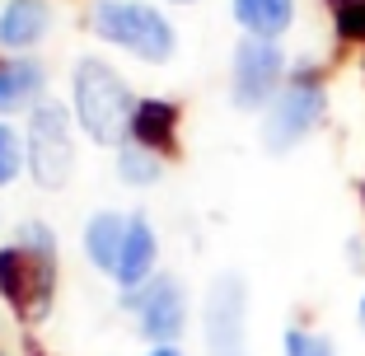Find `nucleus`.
<instances>
[{
  "mask_svg": "<svg viewBox=\"0 0 365 356\" xmlns=\"http://www.w3.org/2000/svg\"><path fill=\"white\" fill-rule=\"evenodd\" d=\"M71 113L85 127L89 141L98 146H127L131 141V118H136V98L127 80L103 61V56H80L71 71Z\"/></svg>",
  "mask_w": 365,
  "mask_h": 356,
  "instance_id": "nucleus-1",
  "label": "nucleus"
},
{
  "mask_svg": "<svg viewBox=\"0 0 365 356\" xmlns=\"http://www.w3.org/2000/svg\"><path fill=\"white\" fill-rule=\"evenodd\" d=\"M89 29L103 38V43L122 47V52L140 56V61H169L178 52V33L164 19L155 5H140V0H98L89 10Z\"/></svg>",
  "mask_w": 365,
  "mask_h": 356,
  "instance_id": "nucleus-2",
  "label": "nucleus"
},
{
  "mask_svg": "<svg viewBox=\"0 0 365 356\" xmlns=\"http://www.w3.org/2000/svg\"><path fill=\"white\" fill-rule=\"evenodd\" d=\"M24 146H29V169H33V178H38V188H66L71 183L76 136H71V108H66V103L43 98V103L29 113Z\"/></svg>",
  "mask_w": 365,
  "mask_h": 356,
  "instance_id": "nucleus-3",
  "label": "nucleus"
},
{
  "mask_svg": "<svg viewBox=\"0 0 365 356\" xmlns=\"http://www.w3.org/2000/svg\"><path fill=\"white\" fill-rule=\"evenodd\" d=\"M323 108H328V94H323L319 76H314V71H295V76L281 85V94L272 98L267 122H262L267 151L286 155L290 146H300V141L323 122Z\"/></svg>",
  "mask_w": 365,
  "mask_h": 356,
  "instance_id": "nucleus-4",
  "label": "nucleus"
},
{
  "mask_svg": "<svg viewBox=\"0 0 365 356\" xmlns=\"http://www.w3.org/2000/svg\"><path fill=\"white\" fill-rule=\"evenodd\" d=\"M286 85V52L262 38H244L235 47V66H230V98L239 113L272 108V98Z\"/></svg>",
  "mask_w": 365,
  "mask_h": 356,
  "instance_id": "nucleus-5",
  "label": "nucleus"
},
{
  "mask_svg": "<svg viewBox=\"0 0 365 356\" xmlns=\"http://www.w3.org/2000/svg\"><path fill=\"white\" fill-rule=\"evenodd\" d=\"M122 305L136 314L140 337L155 342V347H173L182 337V328H187V291H182V281L169 277V272H160L145 286L127 291Z\"/></svg>",
  "mask_w": 365,
  "mask_h": 356,
  "instance_id": "nucleus-6",
  "label": "nucleus"
},
{
  "mask_svg": "<svg viewBox=\"0 0 365 356\" xmlns=\"http://www.w3.org/2000/svg\"><path fill=\"white\" fill-rule=\"evenodd\" d=\"M244 305L248 291L239 277H220L206 295V347L211 356L244 352Z\"/></svg>",
  "mask_w": 365,
  "mask_h": 356,
  "instance_id": "nucleus-7",
  "label": "nucleus"
},
{
  "mask_svg": "<svg viewBox=\"0 0 365 356\" xmlns=\"http://www.w3.org/2000/svg\"><path fill=\"white\" fill-rule=\"evenodd\" d=\"M43 89H47V66L38 56H10V61H0V118L33 113L43 103Z\"/></svg>",
  "mask_w": 365,
  "mask_h": 356,
  "instance_id": "nucleus-8",
  "label": "nucleus"
},
{
  "mask_svg": "<svg viewBox=\"0 0 365 356\" xmlns=\"http://www.w3.org/2000/svg\"><path fill=\"white\" fill-rule=\"evenodd\" d=\"M155 258H160V239H155V225L136 211V216L127 220L122 258H118V272H113V281L122 286V295L136 291V286H145V281L155 277Z\"/></svg>",
  "mask_w": 365,
  "mask_h": 356,
  "instance_id": "nucleus-9",
  "label": "nucleus"
},
{
  "mask_svg": "<svg viewBox=\"0 0 365 356\" xmlns=\"http://www.w3.org/2000/svg\"><path fill=\"white\" fill-rule=\"evenodd\" d=\"M52 29V5L47 0H5L0 10V47L5 52H29Z\"/></svg>",
  "mask_w": 365,
  "mask_h": 356,
  "instance_id": "nucleus-10",
  "label": "nucleus"
},
{
  "mask_svg": "<svg viewBox=\"0 0 365 356\" xmlns=\"http://www.w3.org/2000/svg\"><path fill=\"white\" fill-rule=\"evenodd\" d=\"M127 220L122 211H94L85 220V258L94 263L98 272H118V258H122V239H127Z\"/></svg>",
  "mask_w": 365,
  "mask_h": 356,
  "instance_id": "nucleus-11",
  "label": "nucleus"
},
{
  "mask_svg": "<svg viewBox=\"0 0 365 356\" xmlns=\"http://www.w3.org/2000/svg\"><path fill=\"white\" fill-rule=\"evenodd\" d=\"M230 10H235V24L244 29V38H262V43H277L295 24V0H235Z\"/></svg>",
  "mask_w": 365,
  "mask_h": 356,
  "instance_id": "nucleus-12",
  "label": "nucleus"
},
{
  "mask_svg": "<svg viewBox=\"0 0 365 356\" xmlns=\"http://www.w3.org/2000/svg\"><path fill=\"white\" fill-rule=\"evenodd\" d=\"M173 122H178V108L173 103H160V98H145L136 103V118H131V141L136 146H160V141L173 136Z\"/></svg>",
  "mask_w": 365,
  "mask_h": 356,
  "instance_id": "nucleus-13",
  "label": "nucleus"
},
{
  "mask_svg": "<svg viewBox=\"0 0 365 356\" xmlns=\"http://www.w3.org/2000/svg\"><path fill=\"white\" fill-rule=\"evenodd\" d=\"M160 173H164V164H160V155H155L150 146L127 141V146L118 151V178L127 188H155V183H160Z\"/></svg>",
  "mask_w": 365,
  "mask_h": 356,
  "instance_id": "nucleus-14",
  "label": "nucleus"
},
{
  "mask_svg": "<svg viewBox=\"0 0 365 356\" xmlns=\"http://www.w3.org/2000/svg\"><path fill=\"white\" fill-rule=\"evenodd\" d=\"M24 164H29V146H24V136L14 131L10 118H0V188L14 183Z\"/></svg>",
  "mask_w": 365,
  "mask_h": 356,
  "instance_id": "nucleus-15",
  "label": "nucleus"
},
{
  "mask_svg": "<svg viewBox=\"0 0 365 356\" xmlns=\"http://www.w3.org/2000/svg\"><path fill=\"white\" fill-rule=\"evenodd\" d=\"M281 352L286 356H337V347H333V337L314 333V328H286Z\"/></svg>",
  "mask_w": 365,
  "mask_h": 356,
  "instance_id": "nucleus-16",
  "label": "nucleus"
},
{
  "mask_svg": "<svg viewBox=\"0 0 365 356\" xmlns=\"http://www.w3.org/2000/svg\"><path fill=\"white\" fill-rule=\"evenodd\" d=\"M337 33L365 38V0H337Z\"/></svg>",
  "mask_w": 365,
  "mask_h": 356,
  "instance_id": "nucleus-17",
  "label": "nucleus"
},
{
  "mask_svg": "<svg viewBox=\"0 0 365 356\" xmlns=\"http://www.w3.org/2000/svg\"><path fill=\"white\" fill-rule=\"evenodd\" d=\"M145 356H182V352H178V347H150Z\"/></svg>",
  "mask_w": 365,
  "mask_h": 356,
  "instance_id": "nucleus-18",
  "label": "nucleus"
},
{
  "mask_svg": "<svg viewBox=\"0 0 365 356\" xmlns=\"http://www.w3.org/2000/svg\"><path fill=\"white\" fill-rule=\"evenodd\" d=\"M361 328H365V295H361Z\"/></svg>",
  "mask_w": 365,
  "mask_h": 356,
  "instance_id": "nucleus-19",
  "label": "nucleus"
},
{
  "mask_svg": "<svg viewBox=\"0 0 365 356\" xmlns=\"http://www.w3.org/2000/svg\"><path fill=\"white\" fill-rule=\"evenodd\" d=\"M173 5H192V0H173Z\"/></svg>",
  "mask_w": 365,
  "mask_h": 356,
  "instance_id": "nucleus-20",
  "label": "nucleus"
},
{
  "mask_svg": "<svg viewBox=\"0 0 365 356\" xmlns=\"http://www.w3.org/2000/svg\"><path fill=\"white\" fill-rule=\"evenodd\" d=\"M230 356H244V352H230Z\"/></svg>",
  "mask_w": 365,
  "mask_h": 356,
  "instance_id": "nucleus-21",
  "label": "nucleus"
}]
</instances>
